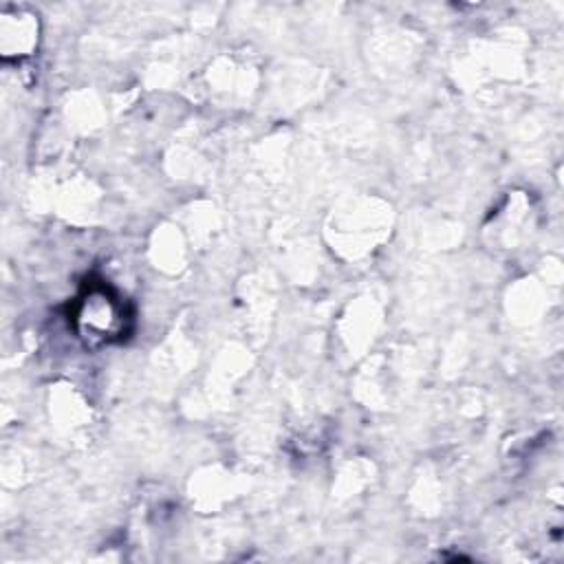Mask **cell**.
Returning <instances> with one entry per match:
<instances>
[{"mask_svg":"<svg viewBox=\"0 0 564 564\" xmlns=\"http://www.w3.org/2000/svg\"><path fill=\"white\" fill-rule=\"evenodd\" d=\"M132 319V308L106 280L88 278L68 306V322L86 346L123 341Z\"/></svg>","mask_w":564,"mask_h":564,"instance_id":"cell-1","label":"cell"}]
</instances>
